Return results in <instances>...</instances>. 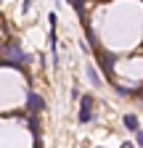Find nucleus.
<instances>
[{"label": "nucleus", "instance_id": "nucleus-1", "mask_svg": "<svg viewBox=\"0 0 143 148\" xmlns=\"http://www.w3.org/2000/svg\"><path fill=\"white\" fill-rule=\"evenodd\" d=\"M93 119V95H82L80 101V122H90Z\"/></svg>", "mask_w": 143, "mask_h": 148}, {"label": "nucleus", "instance_id": "nucleus-3", "mask_svg": "<svg viewBox=\"0 0 143 148\" xmlns=\"http://www.w3.org/2000/svg\"><path fill=\"white\" fill-rule=\"evenodd\" d=\"M27 106H29V111H32V114H37V111L45 106L43 103V98L40 95H34V92H29V95H27Z\"/></svg>", "mask_w": 143, "mask_h": 148}, {"label": "nucleus", "instance_id": "nucleus-7", "mask_svg": "<svg viewBox=\"0 0 143 148\" xmlns=\"http://www.w3.org/2000/svg\"><path fill=\"white\" fill-rule=\"evenodd\" d=\"M122 148H135V145L133 143H122Z\"/></svg>", "mask_w": 143, "mask_h": 148}, {"label": "nucleus", "instance_id": "nucleus-2", "mask_svg": "<svg viewBox=\"0 0 143 148\" xmlns=\"http://www.w3.org/2000/svg\"><path fill=\"white\" fill-rule=\"evenodd\" d=\"M3 56H6V58H11V61H16V64H29V56H24L16 45H8V48L3 50Z\"/></svg>", "mask_w": 143, "mask_h": 148}, {"label": "nucleus", "instance_id": "nucleus-6", "mask_svg": "<svg viewBox=\"0 0 143 148\" xmlns=\"http://www.w3.org/2000/svg\"><path fill=\"white\" fill-rule=\"evenodd\" d=\"M138 145L143 148V132H140V130H138Z\"/></svg>", "mask_w": 143, "mask_h": 148}, {"label": "nucleus", "instance_id": "nucleus-5", "mask_svg": "<svg viewBox=\"0 0 143 148\" xmlns=\"http://www.w3.org/2000/svg\"><path fill=\"white\" fill-rule=\"evenodd\" d=\"M87 77H90V82H93V85H96V87H98V85H101V77H98V71H96V69H93V66H87Z\"/></svg>", "mask_w": 143, "mask_h": 148}, {"label": "nucleus", "instance_id": "nucleus-4", "mask_svg": "<svg viewBox=\"0 0 143 148\" xmlns=\"http://www.w3.org/2000/svg\"><path fill=\"white\" fill-rule=\"evenodd\" d=\"M124 127H127L130 132H138V130H140L138 127V116L135 114H127V116H124Z\"/></svg>", "mask_w": 143, "mask_h": 148}]
</instances>
